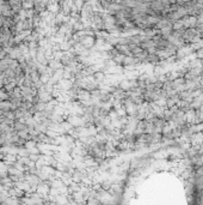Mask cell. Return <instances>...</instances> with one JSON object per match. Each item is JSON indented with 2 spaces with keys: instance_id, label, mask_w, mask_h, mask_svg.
I'll return each instance as SVG.
<instances>
[{
  "instance_id": "cell-26",
  "label": "cell",
  "mask_w": 203,
  "mask_h": 205,
  "mask_svg": "<svg viewBox=\"0 0 203 205\" xmlns=\"http://www.w3.org/2000/svg\"><path fill=\"white\" fill-rule=\"evenodd\" d=\"M188 23H189V28H196V25H197V17L196 16H189L188 17Z\"/></svg>"
},
{
  "instance_id": "cell-16",
  "label": "cell",
  "mask_w": 203,
  "mask_h": 205,
  "mask_svg": "<svg viewBox=\"0 0 203 205\" xmlns=\"http://www.w3.org/2000/svg\"><path fill=\"white\" fill-rule=\"evenodd\" d=\"M48 66H49L50 68H53L54 71H56V70H59V68H63V65L61 64V61L55 60V59H50L49 63H48Z\"/></svg>"
},
{
  "instance_id": "cell-1",
  "label": "cell",
  "mask_w": 203,
  "mask_h": 205,
  "mask_svg": "<svg viewBox=\"0 0 203 205\" xmlns=\"http://www.w3.org/2000/svg\"><path fill=\"white\" fill-rule=\"evenodd\" d=\"M77 42H80L85 48L87 49H91L95 47V43H96V39L93 37V35H83L80 36Z\"/></svg>"
},
{
  "instance_id": "cell-37",
  "label": "cell",
  "mask_w": 203,
  "mask_h": 205,
  "mask_svg": "<svg viewBox=\"0 0 203 205\" xmlns=\"http://www.w3.org/2000/svg\"><path fill=\"white\" fill-rule=\"evenodd\" d=\"M3 144H4V143H3V140H1V137H0V147H1Z\"/></svg>"
},
{
  "instance_id": "cell-29",
  "label": "cell",
  "mask_w": 203,
  "mask_h": 205,
  "mask_svg": "<svg viewBox=\"0 0 203 205\" xmlns=\"http://www.w3.org/2000/svg\"><path fill=\"white\" fill-rule=\"evenodd\" d=\"M16 86H17L16 82H14V81H11L10 83H7V84H5V85H4V90H6L7 92H11V91H12V90H13Z\"/></svg>"
},
{
  "instance_id": "cell-17",
  "label": "cell",
  "mask_w": 203,
  "mask_h": 205,
  "mask_svg": "<svg viewBox=\"0 0 203 205\" xmlns=\"http://www.w3.org/2000/svg\"><path fill=\"white\" fill-rule=\"evenodd\" d=\"M185 121L188 122V124H194V121H195V109H189L188 111H185Z\"/></svg>"
},
{
  "instance_id": "cell-4",
  "label": "cell",
  "mask_w": 203,
  "mask_h": 205,
  "mask_svg": "<svg viewBox=\"0 0 203 205\" xmlns=\"http://www.w3.org/2000/svg\"><path fill=\"white\" fill-rule=\"evenodd\" d=\"M73 86V82L72 79H67V78H61L58 84H55V88H58L60 91H68Z\"/></svg>"
},
{
  "instance_id": "cell-25",
  "label": "cell",
  "mask_w": 203,
  "mask_h": 205,
  "mask_svg": "<svg viewBox=\"0 0 203 205\" xmlns=\"http://www.w3.org/2000/svg\"><path fill=\"white\" fill-rule=\"evenodd\" d=\"M124 58H125V55H123V54H121V53H118V54H116L115 57L113 58V60L116 63V65H123V61H124Z\"/></svg>"
},
{
  "instance_id": "cell-3",
  "label": "cell",
  "mask_w": 203,
  "mask_h": 205,
  "mask_svg": "<svg viewBox=\"0 0 203 205\" xmlns=\"http://www.w3.org/2000/svg\"><path fill=\"white\" fill-rule=\"evenodd\" d=\"M196 36H199V34H198L196 28H187L185 32H184V35H183V39H184L185 45H191L192 40L195 39Z\"/></svg>"
},
{
  "instance_id": "cell-11",
  "label": "cell",
  "mask_w": 203,
  "mask_h": 205,
  "mask_svg": "<svg viewBox=\"0 0 203 205\" xmlns=\"http://www.w3.org/2000/svg\"><path fill=\"white\" fill-rule=\"evenodd\" d=\"M123 74L127 79H137L140 72L137 68H130V70H124Z\"/></svg>"
},
{
  "instance_id": "cell-9",
  "label": "cell",
  "mask_w": 203,
  "mask_h": 205,
  "mask_svg": "<svg viewBox=\"0 0 203 205\" xmlns=\"http://www.w3.org/2000/svg\"><path fill=\"white\" fill-rule=\"evenodd\" d=\"M90 100H91V91H88L86 89L78 90V101L85 102V101H90Z\"/></svg>"
},
{
  "instance_id": "cell-24",
  "label": "cell",
  "mask_w": 203,
  "mask_h": 205,
  "mask_svg": "<svg viewBox=\"0 0 203 205\" xmlns=\"http://www.w3.org/2000/svg\"><path fill=\"white\" fill-rule=\"evenodd\" d=\"M63 185L65 183L62 182L61 179H54V180L50 181V187H54V188H60V187H62Z\"/></svg>"
},
{
  "instance_id": "cell-27",
  "label": "cell",
  "mask_w": 203,
  "mask_h": 205,
  "mask_svg": "<svg viewBox=\"0 0 203 205\" xmlns=\"http://www.w3.org/2000/svg\"><path fill=\"white\" fill-rule=\"evenodd\" d=\"M184 28V23H183V19L180 18V19H177L173 22L172 24V29L173 30H178V29H183Z\"/></svg>"
},
{
  "instance_id": "cell-8",
  "label": "cell",
  "mask_w": 203,
  "mask_h": 205,
  "mask_svg": "<svg viewBox=\"0 0 203 205\" xmlns=\"http://www.w3.org/2000/svg\"><path fill=\"white\" fill-rule=\"evenodd\" d=\"M160 58H159V55L157 53H148V55H147V58L143 60V63H147V64H151L153 66H157L159 65L160 63Z\"/></svg>"
},
{
  "instance_id": "cell-23",
  "label": "cell",
  "mask_w": 203,
  "mask_h": 205,
  "mask_svg": "<svg viewBox=\"0 0 203 205\" xmlns=\"http://www.w3.org/2000/svg\"><path fill=\"white\" fill-rule=\"evenodd\" d=\"M61 126H62V129H63V133H68L71 129H73L74 128V126H73L69 121H67V120H63L62 122H61Z\"/></svg>"
},
{
  "instance_id": "cell-31",
  "label": "cell",
  "mask_w": 203,
  "mask_h": 205,
  "mask_svg": "<svg viewBox=\"0 0 203 205\" xmlns=\"http://www.w3.org/2000/svg\"><path fill=\"white\" fill-rule=\"evenodd\" d=\"M29 150L23 145V146H19V149H18V156H29Z\"/></svg>"
},
{
  "instance_id": "cell-7",
  "label": "cell",
  "mask_w": 203,
  "mask_h": 205,
  "mask_svg": "<svg viewBox=\"0 0 203 205\" xmlns=\"http://www.w3.org/2000/svg\"><path fill=\"white\" fill-rule=\"evenodd\" d=\"M171 120H173V121L177 122L178 125H183L184 122H187V121H185V111H183L182 109L178 108V110H176L175 113L172 114Z\"/></svg>"
},
{
  "instance_id": "cell-10",
  "label": "cell",
  "mask_w": 203,
  "mask_h": 205,
  "mask_svg": "<svg viewBox=\"0 0 203 205\" xmlns=\"http://www.w3.org/2000/svg\"><path fill=\"white\" fill-rule=\"evenodd\" d=\"M111 95H113V97L114 99H116V100H124L125 97H127V91H124V90H122L121 88H118V86H115V89H114V91L111 92Z\"/></svg>"
},
{
  "instance_id": "cell-32",
  "label": "cell",
  "mask_w": 203,
  "mask_h": 205,
  "mask_svg": "<svg viewBox=\"0 0 203 205\" xmlns=\"http://www.w3.org/2000/svg\"><path fill=\"white\" fill-rule=\"evenodd\" d=\"M166 101H167V97H159L154 102L160 107H166Z\"/></svg>"
},
{
  "instance_id": "cell-6",
  "label": "cell",
  "mask_w": 203,
  "mask_h": 205,
  "mask_svg": "<svg viewBox=\"0 0 203 205\" xmlns=\"http://www.w3.org/2000/svg\"><path fill=\"white\" fill-rule=\"evenodd\" d=\"M67 121H69L73 126L74 127H78V126H84V119H83V117L81 115H77V114H68V117H67V119H66Z\"/></svg>"
},
{
  "instance_id": "cell-14",
  "label": "cell",
  "mask_w": 203,
  "mask_h": 205,
  "mask_svg": "<svg viewBox=\"0 0 203 205\" xmlns=\"http://www.w3.org/2000/svg\"><path fill=\"white\" fill-rule=\"evenodd\" d=\"M114 47H115V48L118 50V53H121V54H123V55H132V53H130V48H129V46H128V45H121V43H116Z\"/></svg>"
},
{
  "instance_id": "cell-21",
  "label": "cell",
  "mask_w": 203,
  "mask_h": 205,
  "mask_svg": "<svg viewBox=\"0 0 203 205\" xmlns=\"http://www.w3.org/2000/svg\"><path fill=\"white\" fill-rule=\"evenodd\" d=\"M61 180H62V182L66 185V186H68L73 180H72V173H69V172H63L62 173V176H61Z\"/></svg>"
},
{
  "instance_id": "cell-33",
  "label": "cell",
  "mask_w": 203,
  "mask_h": 205,
  "mask_svg": "<svg viewBox=\"0 0 203 205\" xmlns=\"http://www.w3.org/2000/svg\"><path fill=\"white\" fill-rule=\"evenodd\" d=\"M141 50H142V48H141L140 46H135V47H134V48L130 50V53H132V55H134V57H136V55H137V54H139Z\"/></svg>"
},
{
  "instance_id": "cell-5",
  "label": "cell",
  "mask_w": 203,
  "mask_h": 205,
  "mask_svg": "<svg viewBox=\"0 0 203 205\" xmlns=\"http://www.w3.org/2000/svg\"><path fill=\"white\" fill-rule=\"evenodd\" d=\"M190 145L191 146H201L203 144V132H195L190 136Z\"/></svg>"
},
{
  "instance_id": "cell-20",
  "label": "cell",
  "mask_w": 203,
  "mask_h": 205,
  "mask_svg": "<svg viewBox=\"0 0 203 205\" xmlns=\"http://www.w3.org/2000/svg\"><path fill=\"white\" fill-rule=\"evenodd\" d=\"M118 88H121V89L124 90V91L130 90V79H127V78L122 79V81L120 82V84H118Z\"/></svg>"
},
{
  "instance_id": "cell-2",
  "label": "cell",
  "mask_w": 203,
  "mask_h": 205,
  "mask_svg": "<svg viewBox=\"0 0 203 205\" xmlns=\"http://www.w3.org/2000/svg\"><path fill=\"white\" fill-rule=\"evenodd\" d=\"M122 103L127 111V115H135L137 113V106L134 102H132L129 97H125L124 100H122Z\"/></svg>"
},
{
  "instance_id": "cell-18",
  "label": "cell",
  "mask_w": 203,
  "mask_h": 205,
  "mask_svg": "<svg viewBox=\"0 0 203 205\" xmlns=\"http://www.w3.org/2000/svg\"><path fill=\"white\" fill-rule=\"evenodd\" d=\"M9 55H10V58H11V59H16V60H17V59H18V58H19V57H22V55H23V54H22V52H21V49H19V48H18V47H16V48L13 47V48H12V49L10 50V53H9Z\"/></svg>"
},
{
  "instance_id": "cell-35",
  "label": "cell",
  "mask_w": 203,
  "mask_h": 205,
  "mask_svg": "<svg viewBox=\"0 0 203 205\" xmlns=\"http://www.w3.org/2000/svg\"><path fill=\"white\" fill-rule=\"evenodd\" d=\"M195 54H196V58H198V59H203V48H199V49H197V50H195Z\"/></svg>"
},
{
  "instance_id": "cell-22",
  "label": "cell",
  "mask_w": 203,
  "mask_h": 205,
  "mask_svg": "<svg viewBox=\"0 0 203 205\" xmlns=\"http://www.w3.org/2000/svg\"><path fill=\"white\" fill-rule=\"evenodd\" d=\"M0 109L1 110H11L12 109V103L10 100H5V101H0Z\"/></svg>"
},
{
  "instance_id": "cell-12",
  "label": "cell",
  "mask_w": 203,
  "mask_h": 205,
  "mask_svg": "<svg viewBox=\"0 0 203 205\" xmlns=\"http://www.w3.org/2000/svg\"><path fill=\"white\" fill-rule=\"evenodd\" d=\"M178 96H179V100L187 101V102H191L192 99H194L192 91H190V90H183V91L178 92Z\"/></svg>"
},
{
  "instance_id": "cell-19",
  "label": "cell",
  "mask_w": 203,
  "mask_h": 205,
  "mask_svg": "<svg viewBox=\"0 0 203 205\" xmlns=\"http://www.w3.org/2000/svg\"><path fill=\"white\" fill-rule=\"evenodd\" d=\"M178 108L182 109L183 111H188L189 109H191V106H190V102H187V101H183V100H179L178 103H177Z\"/></svg>"
},
{
  "instance_id": "cell-13",
  "label": "cell",
  "mask_w": 203,
  "mask_h": 205,
  "mask_svg": "<svg viewBox=\"0 0 203 205\" xmlns=\"http://www.w3.org/2000/svg\"><path fill=\"white\" fill-rule=\"evenodd\" d=\"M37 96H38V100L42 101V102H49L50 100H53V95L51 92H48V91H38L37 92Z\"/></svg>"
},
{
  "instance_id": "cell-34",
  "label": "cell",
  "mask_w": 203,
  "mask_h": 205,
  "mask_svg": "<svg viewBox=\"0 0 203 205\" xmlns=\"http://www.w3.org/2000/svg\"><path fill=\"white\" fill-rule=\"evenodd\" d=\"M49 78H50V76H49V74H47V73L41 74V77H40V79H41V82H42L43 84H44V83H48Z\"/></svg>"
},
{
  "instance_id": "cell-28",
  "label": "cell",
  "mask_w": 203,
  "mask_h": 205,
  "mask_svg": "<svg viewBox=\"0 0 203 205\" xmlns=\"http://www.w3.org/2000/svg\"><path fill=\"white\" fill-rule=\"evenodd\" d=\"M172 114H173V111L170 108H165V110H164V119L166 121H170L171 118H172Z\"/></svg>"
},
{
  "instance_id": "cell-36",
  "label": "cell",
  "mask_w": 203,
  "mask_h": 205,
  "mask_svg": "<svg viewBox=\"0 0 203 205\" xmlns=\"http://www.w3.org/2000/svg\"><path fill=\"white\" fill-rule=\"evenodd\" d=\"M196 17H197V23L203 24V12H202V13H199V14H197Z\"/></svg>"
},
{
  "instance_id": "cell-30",
  "label": "cell",
  "mask_w": 203,
  "mask_h": 205,
  "mask_svg": "<svg viewBox=\"0 0 203 205\" xmlns=\"http://www.w3.org/2000/svg\"><path fill=\"white\" fill-rule=\"evenodd\" d=\"M86 204H88V205H99V204H100V200H99L98 198L88 197L87 200H86Z\"/></svg>"
},
{
  "instance_id": "cell-15",
  "label": "cell",
  "mask_w": 203,
  "mask_h": 205,
  "mask_svg": "<svg viewBox=\"0 0 203 205\" xmlns=\"http://www.w3.org/2000/svg\"><path fill=\"white\" fill-rule=\"evenodd\" d=\"M93 78H95V81L98 84L104 83V81H105V72L104 71H96L93 73Z\"/></svg>"
}]
</instances>
